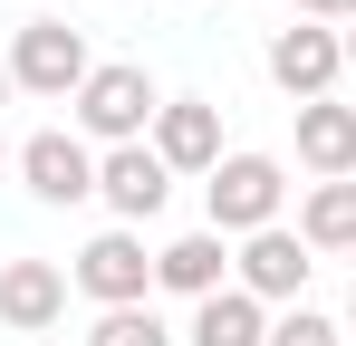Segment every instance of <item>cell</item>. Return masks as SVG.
Masks as SVG:
<instances>
[{"instance_id": "obj_1", "label": "cell", "mask_w": 356, "mask_h": 346, "mask_svg": "<svg viewBox=\"0 0 356 346\" xmlns=\"http://www.w3.org/2000/svg\"><path fill=\"white\" fill-rule=\"evenodd\" d=\"M280 192H289L280 154H222L212 183H202V212H212L222 240H250V231H280Z\"/></svg>"}, {"instance_id": "obj_2", "label": "cell", "mask_w": 356, "mask_h": 346, "mask_svg": "<svg viewBox=\"0 0 356 346\" xmlns=\"http://www.w3.org/2000/svg\"><path fill=\"white\" fill-rule=\"evenodd\" d=\"M67 106H77V125H87L97 145H135V135L164 115V97H154V77H145V67H125V58H116V67H97Z\"/></svg>"}, {"instance_id": "obj_3", "label": "cell", "mask_w": 356, "mask_h": 346, "mask_svg": "<svg viewBox=\"0 0 356 346\" xmlns=\"http://www.w3.org/2000/svg\"><path fill=\"white\" fill-rule=\"evenodd\" d=\"M10 77H19L29 97H77V87L97 77V58H87V39H77L67 19H29L19 49H10Z\"/></svg>"}, {"instance_id": "obj_4", "label": "cell", "mask_w": 356, "mask_h": 346, "mask_svg": "<svg viewBox=\"0 0 356 346\" xmlns=\"http://www.w3.org/2000/svg\"><path fill=\"white\" fill-rule=\"evenodd\" d=\"M77 288L97 298V308H145V288H154V260H145V240L135 231H97L87 250H77Z\"/></svg>"}, {"instance_id": "obj_5", "label": "cell", "mask_w": 356, "mask_h": 346, "mask_svg": "<svg viewBox=\"0 0 356 346\" xmlns=\"http://www.w3.org/2000/svg\"><path fill=\"white\" fill-rule=\"evenodd\" d=\"M97 192H106V212L135 231V222H154V212L174 202V164H164L154 145H116V154L97 164Z\"/></svg>"}, {"instance_id": "obj_6", "label": "cell", "mask_w": 356, "mask_h": 346, "mask_svg": "<svg viewBox=\"0 0 356 346\" xmlns=\"http://www.w3.org/2000/svg\"><path fill=\"white\" fill-rule=\"evenodd\" d=\"M337 67H347V39H337V29H318V19H298V29L270 39V77L289 87L298 106H318V97L337 87Z\"/></svg>"}, {"instance_id": "obj_7", "label": "cell", "mask_w": 356, "mask_h": 346, "mask_svg": "<svg viewBox=\"0 0 356 346\" xmlns=\"http://www.w3.org/2000/svg\"><path fill=\"white\" fill-rule=\"evenodd\" d=\"M19 173H29V192H39V202H58V212H67V202H87V192H97V154H87L77 135H58V125L19 145Z\"/></svg>"}, {"instance_id": "obj_8", "label": "cell", "mask_w": 356, "mask_h": 346, "mask_svg": "<svg viewBox=\"0 0 356 346\" xmlns=\"http://www.w3.org/2000/svg\"><path fill=\"white\" fill-rule=\"evenodd\" d=\"M154 154H164L174 173H202V183H212V164H222V106L164 97V115H154Z\"/></svg>"}, {"instance_id": "obj_9", "label": "cell", "mask_w": 356, "mask_h": 346, "mask_svg": "<svg viewBox=\"0 0 356 346\" xmlns=\"http://www.w3.org/2000/svg\"><path fill=\"white\" fill-rule=\"evenodd\" d=\"M58 308H67V279L49 260H10V270H0V327L39 337V327H58Z\"/></svg>"}, {"instance_id": "obj_10", "label": "cell", "mask_w": 356, "mask_h": 346, "mask_svg": "<svg viewBox=\"0 0 356 346\" xmlns=\"http://www.w3.org/2000/svg\"><path fill=\"white\" fill-rule=\"evenodd\" d=\"M232 270H241L250 298H298V279H308V240H298V231H250Z\"/></svg>"}, {"instance_id": "obj_11", "label": "cell", "mask_w": 356, "mask_h": 346, "mask_svg": "<svg viewBox=\"0 0 356 346\" xmlns=\"http://www.w3.org/2000/svg\"><path fill=\"white\" fill-rule=\"evenodd\" d=\"M298 164L327 173V183H347L356 173V106H337V97L298 106Z\"/></svg>"}, {"instance_id": "obj_12", "label": "cell", "mask_w": 356, "mask_h": 346, "mask_svg": "<svg viewBox=\"0 0 356 346\" xmlns=\"http://www.w3.org/2000/svg\"><path fill=\"white\" fill-rule=\"evenodd\" d=\"M222 270H232V250H222V231H183L154 250V279L183 288V298H222Z\"/></svg>"}, {"instance_id": "obj_13", "label": "cell", "mask_w": 356, "mask_h": 346, "mask_svg": "<svg viewBox=\"0 0 356 346\" xmlns=\"http://www.w3.org/2000/svg\"><path fill=\"white\" fill-rule=\"evenodd\" d=\"M193 346H270V318H260V298H250V288H222V298H202V308H193Z\"/></svg>"}, {"instance_id": "obj_14", "label": "cell", "mask_w": 356, "mask_h": 346, "mask_svg": "<svg viewBox=\"0 0 356 346\" xmlns=\"http://www.w3.org/2000/svg\"><path fill=\"white\" fill-rule=\"evenodd\" d=\"M298 240L308 250H356V183H318L308 212H298Z\"/></svg>"}, {"instance_id": "obj_15", "label": "cell", "mask_w": 356, "mask_h": 346, "mask_svg": "<svg viewBox=\"0 0 356 346\" xmlns=\"http://www.w3.org/2000/svg\"><path fill=\"white\" fill-rule=\"evenodd\" d=\"M87 346H174V337H164L154 308H106V318L87 327Z\"/></svg>"}, {"instance_id": "obj_16", "label": "cell", "mask_w": 356, "mask_h": 346, "mask_svg": "<svg viewBox=\"0 0 356 346\" xmlns=\"http://www.w3.org/2000/svg\"><path fill=\"white\" fill-rule=\"evenodd\" d=\"M270 346H337V327L318 308H289V318H270Z\"/></svg>"}, {"instance_id": "obj_17", "label": "cell", "mask_w": 356, "mask_h": 346, "mask_svg": "<svg viewBox=\"0 0 356 346\" xmlns=\"http://www.w3.org/2000/svg\"><path fill=\"white\" fill-rule=\"evenodd\" d=\"M298 19H318V29H337V19H347V29H356V0H298Z\"/></svg>"}, {"instance_id": "obj_18", "label": "cell", "mask_w": 356, "mask_h": 346, "mask_svg": "<svg viewBox=\"0 0 356 346\" xmlns=\"http://www.w3.org/2000/svg\"><path fill=\"white\" fill-rule=\"evenodd\" d=\"M10 87H19V77H10V58H0V106H10Z\"/></svg>"}, {"instance_id": "obj_19", "label": "cell", "mask_w": 356, "mask_h": 346, "mask_svg": "<svg viewBox=\"0 0 356 346\" xmlns=\"http://www.w3.org/2000/svg\"><path fill=\"white\" fill-rule=\"evenodd\" d=\"M347 67H356V29H347Z\"/></svg>"}, {"instance_id": "obj_20", "label": "cell", "mask_w": 356, "mask_h": 346, "mask_svg": "<svg viewBox=\"0 0 356 346\" xmlns=\"http://www.w3.org/2000/svg\"><path fill=\"white\" fill-rule=\"evenodd\" d=\"M347 318H356V288H347Z\"/></svg>"}]
</instances>
